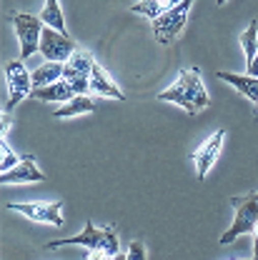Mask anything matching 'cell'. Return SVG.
Returning <instances> with one entry per match:
<instances>
[{"label": "cell", "mask_w": 258, "mask_h": 260, "mask_svg": "<svg viewBox=\"0 0 258 260\" xmlns=\"http://www.w3.org/2000/svg\"><path fill=\"white\" fill-rule=\"evenodd\" d=\"M0 153H3V160H0V170H3V173H8V170H13V168H15L18 162L23 160V158H18V155H15V153H13V150L8 148V143H5V138L0 140Z\"/></svg>", "instance_id": "ffe728a7"}, {"label": "cell", "mask_w": 258, "mask_h": 260, "mask_svg": "<svg viewBox=\"0 0 258 260\" xmlns=\"http://www.w3.org/2000/svg\"><path fill=\"white\" fill-rule=\"evenodd\" d=\"M158 100H163V103H176V105H181L191 115H198L203 108L211 105V95H208V90L203 85V78H200V70L198 68L181 70L178 80L168 90L158 93Z\"/></svg>", "instance_id": "6da1fadb"}, {"label": "cell", "mask_w": 258, "mask_h": 260, "mask_svg": "<svg viewBox=\"0 0 258 260\" xmlns=\"http://www.w3.org/2000/svg\"><path fill=\"white\" fill-rule=\"evenodd\" d=\"M241 48L246 53V65H251L258 58V20H251V25L241 35Z\"/></svg>", "instance_id": "ac0fdd59"}, {"label": "cell", "mask_w": 258, "mask_h": 260, "mask_svg": "<svg viewBox=\"0 0 258 260\" xmlns=\"http://www.w3.org/2000/svg\"><path fill=\"white\" fill-rule=\"evenodd\" d=\"M223 3H226V0H218V5H223Z\"/></svg>", "instance_id": "484cf974"}, {"label": "cell", "mask_w": 258, "mask_h": 260, "mask_svg": "<svg viewBox=\"0 0 258 260\" xmlns=\"http://www.w3.org/2000/svg\"><path fill=\"white\" fill-rule=\"evenodd\" d=\"M8 128H10V115H8V113H3V133H5Z\"/></svg>", "instance_id": "603a6c76"}, {"label": "cell", "mask_w": 258, "mask_h": 260, "mask_svg": "<svg viewBox=\"0 0 258 260\" xmlns=\"http://www.w3.org/2000/svg\"><path fill=\"white\" fill-rule=\"evenodd\" d=\"M91 93L103 98H113V100H126V93L113 83V78L100 68V65H93V73H91Z\"/></svg>", "instance_id": "4fadbf2b"}, {"label": "cell", "mask_w": 258, "mask_h": 260, "mask_svg": "<svg viewBox=\"0 0 258 260\" xmlns=\"http://www.w3.org/2000/svg\"><path fill=\"white\" fill-rule=\"evenodd\" d=\"M96 58L85 50H75L70 60L65 63L63 80H68L75 90V95H91V73H93Z\"/></svg>", "instance_id": "52a82bcc"}, {"label": "cell", "mask_w": 258, "mask_h": 260, "mask_svg": "<svg viewBox=\"0 0 258 260\" xmlns=\"http://www.w3.org/2000/svg\"><path fill=\"white\" fill-rule=\"evenodd\" d=\"M5 83H8V103H5V113L13 110L18 103H23L33 93V73L23 60H8L5 63Z\"/></svg>", "instance_id": "8992f818"}, {"label": "cell", "mask_w": 258, "mask_h": 260, "mask_svg": "<svg viewBox=\"0 0 258 260\" xmlns=\"http://www.w3.org/2000/svg\"><path fill=\"white\" fill-rule=\"evenodd\" d=\"M8 210H15L35 223H48L53 228L63 225V200L53 203H8Z\"/></svg>", "instance_id": "9c48e42d"}, {"label": "cell", "mask_w": 258, "mask_h": 260, "mask_svg": "<svg viewBox=\"0 0 258 260\" xmlns=\"http://www.w3.org/2000/svg\"><path fill=\"white\" fill-rule=\"evenodd\" d=\"M248 260H253V258H248Z\"/></svg>", "instance_id": "83f0119b"}, {"label": "cell", "mask_w": 258, "mask_h": 260, "mask_svg": "<svg viewBox=\"0 0 258 260\" xmlns=\"http://www.w3.org/2000/svg\"><path fill=\"white\" fill-rule=\"evenodd\" d=\"M216 78L228 83V85H233L241 95H246L258 108V78L248 75V73H246V75H236V73H226V70H218Z\"/></svg>", "instance_id": "7c38bea8"}, {"label": "cell", "mask_w": 258, "mask_h": 260, "mask_svg": "<svg viewBox=\"0 0 258 260\" xmlns=\"http://www.w3.org/2000/svg\"><path fill=\"white\" fill-rule=\"evenodd\" d=\"M231 205L236 208V218L233 225L221 235V245L236 243L241 235H253L258 225V198L256 193H248L246 198H231Z\"/></svg>", "instance_id": "3957f363"}, {"label": "cell", "mask_w": 258, "mask_h": 260, "mask_svg": "<svg viewBox=\"0 0 258 260\" xmlns=\"http://www.w3.org/2000/svg\"><path fill=\"white\" fill-rule=\"evenodd\" d=\"M75 43L61 30H53V28H43L40 35V55L45 58V63H68L70 55L75 53Z\"/></svg>", "instance_id": "ba28073f"}, {"label": "cell", "mask_w": 258, "mask_h": 260, "mask_svg": "<svg viewBox=\"0 0 258 260\" xmlns=\"http://www.w3.org/2000/svg\"><path fill=\"white\" fill-rule=\"evenodd\" d=\"M10 23L15 28L18 43H20V60L31 58L33 53H38L40 50V35H43V28H45L43 20L31 15V13H13Z\"/></svg>", "instance_id": "277c9868"}, {"label": "cell", "mask_w": 258, "mask_h": 260, "mask_svg": "<svg viewBox=\"0 0 258 260\" xmlns=\"http://www.w3.org/2000/svg\"><path fill=\"white\" fill-rule=\"evenodd\" d=\"M63 245H80L85 250H100L105 255H118L121 253V243H118V235L113 228H96L91 220L85 223V228L73 235V238H63V240H53L45 245V250H53V248H63Z\"/></svg>", "instance_id": "7a4b0ae2"}, {"label": "cell", "mask_w": 258, "mask_h": 260, "mask_svg": "<svg viewBox=\"0 0 258 260\" xmlns=\"http://www.w3.org/2000/svg\"><path fill=\"white\" fill-rule=\"evenodd\" d=\"M128 258L130 260H146V250H143V243H140V240H135V243L130 245Z\"/></svg>", "instance_id": "44dd1931"}, {"label": "cell", "mask_w": 258, "mask_h": 260, "mask_svg": "<svg viewBox=\"0 0 258 260\" xmlns=\"http://www.w3.org/2000/svg\"><path fill=\"white\" fill-rule=\"evenodd\" d=\"M256 198H258V193H256Z\"/></svg>", "instance_id": "f1b7e54d"}, {"label": "cell", "mask_w": 258, "mask_h": 260, "mask_svg": "<svg viewBox=\"0 0 258 260\" xmlns=\"http://www.w3.org/2000/svg\"><path fill=\"white\" fill-rule=\"evenodd\" d=\"M63 70H65V63H43L40 68H35L33 70V90L48 88V85L63 80Z\"/></svg>", "instance_id": "9a60e30c"}, {"label": "cell", "mask_w": 258, "mask_h": 260, "mask_svg": "<svg viewBox=\"0 0 258 260\" xmlns=\"http://www.w3.org/2000/svg\"><path fill=\"white\" fill-rule=\"evenodd\" d=\"M31 98L43 100V103H61V105H63V103L75 98V90H73V85H70L68 80H58V83H53V85H48V88L33 90Z\"/></svg>", "instance_id": "5bb4252c"}, {"label": "cell", "mask_w": 258, "mask_h": 260, "mask_svg": "<svg viewBox=\"0 0 258 260\" xmlns=\"http://www.w3.org/2000/svg\"><path fill=\"white\" fill-rule=\"evenodd\" d=\"M253 260H258V235H253V255H251Z\"/></svg>", "instance_id": "cb8c5ba5"}, {"label": "cell", "mask_w": 258, "mask_h": 260, "mask_svg": "<svg viewBox=\"0 0 258 260\" xmlns=\"http://www.w3.org/2000/svg\"><path fill=\"white\" fill-rule=\"evenodd\" d=\"M45 28H53V30H61L65 32V18H63V8H61V0H45L40 15Z\"/></svg>", "instance_id": "e0dca14e"}, {"label": "cell", "mask_w": 258, "mask_h": 260, "mask_svg": "<svg viewBox=\"0 0 258 260\" xmlns=\"http://www.w3.org/2000/svg\"><path fill=\"white\" fill-rule=\"evenodd\" d=\"M253 235H258V225H256V233H253Z\"/></svg>", "instance_id": "4316f807"}, {"label": "cell", "mask_w": 258, "mask_h": 260, "mask_svg": "<svg viewBox=\"0 0 258 260\" xmlns=\"http://www.w3.org/2000/svg\"><path fill=\"white\" fill-rule=\"evenodd\" d=\"M113 260H130L128 253H118V255H113Z\"/></svg>", "instance_id": "d4e9b609"}, {"label": "cell", "mask_w": 258, "mask_h": 260, "mask_svg": "<svg viewBox=\"0 0 258 260\" xmlns=\"http://www.w3.org/2000/svg\"><path fill=\"white\" fill-rule=\"evenodd\" d=\"M96 110V103L91 95H75L73 100L63 103L58 110H53V118H75V115H85V113H93Z\"/></svg>", "instance_id": "2e32d148"}, {"label": "cell", "mask_w": 258, "mask_h": 260, "mask_svg": "<svg viewBox=\"0 0 258 260\" xmlns=\"http://www.w3.org/2000/svg\"><path fill=\"white\" fill-rule=\"evenodd\" d=\"M130 10H133L135 15H143V18L156 20V18H161L163 13L168 10V5H165V0H138Z\"/></svg>", "instance_id": "d6986e66"}, {"label": "cell", "mask_w": 258, "mask_h": 260, "mask_svg": "<svg viewBox=\"0 0 258 260\" xmlns=\"http://www.w3.org/2000/svg\"><path fill=\"white\" fill-rule=\"evenodd\" d=\"M88 260H113V258H110V255H105V253H100V250H91Z\"/></svg>", "instance_id": "7402d4cb"}, {"label": "cell", "mask_w": 258, "mask_h": 260, "mask_svg": "<svg viewBox=\"0 0 258 260\" xmlns=\"http://www.w3.org/2000/svg\"><path fill=\"white\" fill-rule=\"evenodd\" d=\"M45 180V173L38 170L35 165V155H23V160L18 162L13 170L3 173L0 175V183L3 185H25V183H43Z\"/></svg>", "instance_id": "8fae6325"}, {"label": "cell", "mask_w": 258, "mask_h": 260, "mask_svg": "<svg viewBox=\"0 0 258 260\" xmlns=\"http://www.w3.org/2000/svg\"><path fill=\"white\" fill-rule=\"evenodd\" d=\"M223 140H226V130H216L198 150L193 153V162H195V175L198 180H206L208 170L213 168V162L218 160L221 150H223Z\"/></svg>", "instance_id": "30bf717a"}, {"label": "cell", "mask_w": 258, "mask_h": 260, "mask_svg": "<svg viewBox=\"0 0 258 260\" xmlns=\"http://www.w3.org/2000/svg\"><path fill=\"white\" fill-rule=\"evenodd\" d=\"M191 8H193V0H183L181 5L165 10L161 18H156L153 20V35H156V40L163 43V45H170L181 35V30L186 28Z\"/></svg>", "instance_id": "5b68a950"}]
</instances>
